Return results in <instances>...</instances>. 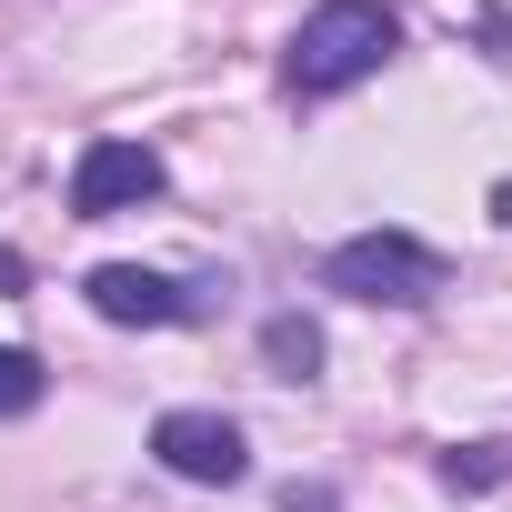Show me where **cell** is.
I'll use <instances>...</instances> for the list:
<instances>
[{
	"instance_id": "obj_1",
	"label": "cell",
	"mask_w": 512,
	"mask_h": 512,
	"mask_svg": "<svg viewBox=\"0 0 512 512\" xmlns=\"http://www.w3.org/2000/svg\"><path fill=\"white\" fill-rule=\"evenodd\" d=\"M402 51V21L382 11V0H322V11L292 31V91L302 101H332V91H352V81H372L382 61Z\"/></svg>"
},
{
	"instance_id": "obj_2",
	"label": "cell",
	"mask_w": 512,
	"mask_h": 512,
	"mask_svg": "<svg viewBox=\"0 0 512 512\" xmlns=\"http://www.w3.org/2000/svg\"><path fill=\"white\" fill-rule=\"evenodd\" d=\"M322 282L352 292V302H432L442 292V251L412 241V231H352V241H332Z\"/></svg>"
},
{
	"instance_id": "obj_3",
	"label": "cell",
	"mask_w": 512,
	"mask_h": 512,
	"mask_svg": "<svg viewBox=\"0 0 512 512\" xmlns=\"http://www.w3.org/2000/svg\"><path fill=\"white\" fill-rule=\"evenodd\" d=\"M151 191H161V151H151V141H91L81 171H71V211H81V221L141 211Z\"/></svg>"
},
{
	"instance_id": "obj_4",
	"label": "cell",
	"mask_w": 512,
	"mask_h": 512,
	"mask_svg": "<svg viewBox=\"0 0 512 512\" xmlns=\"http://www.w3.org/2000/svg\"><path fill=\"white\" fill-rule=\"evenodd\" d=\"M151 452H161V472H181V482H241V472H251L241 422H221V412H161V422H151Z\"/></svg>"
},
{
	"instance_id": "obj_5",
	"label": "cell",
	"mask_w": 512,
	"mask_h": 512,
	"mask_svg": "<svg viewBox=\"0 0 512 512\" xmlns=\"http://www.w3.org/2000/svg\"><path fill=\"white\" fill-rule=\"evenodd\" d=\"M81 292H91V312H101V322H121V332H161V322H191V292H181L171 272H141V262H101Z\"/></svg>"
},
{
	"instance_id": "obj_6",
	"label": "cell",
	"mask_w": 512,
	"mask_h": 512,
	"mask_svg": "<svg viewBox=\"0 0 512 512\" xmlns=\"http://www.w3.org/2000/svg\"><path fill=\"white\" fill-rule=\"evenodd\" d=\"M262 352H272V372H282V382H312V372H322V332H312L302 312L262 322Z\"/></svg>"
},
{
	"instance_id": "obj_7",
	"label": "cell",
	"mask_w": 512,
	"mask_h": 512,
	"mask_svg": "<svg viewBox=\"0 0 512 512\" xmlns=\"http://www.w3.org/2000/svg\"><path fill=\"white\" fill-rule=\"evenodd\" d=\"M41 392H51V372H41L31 352H11V342H0V422H21V412H41Z\"/></svg>"
},
{
	"instance_id": "obj_8",
	"label": "cell",
	"mask_w": 512,
	"mask_h": 512,
	"mask_svg": "<svg viewBox=\"0 0 512 512\" xmlns=\"http://www.w3.org/2000/svg\"><path fill=\"white\" fill-rule=\"evenodd\" d=\"M502 472H512V452H502V442H482V452H442V482H452V492H492Z\"/></svg>"
},
{
	"instance_id": "obj_9",
	"label": "cell",
	"mask_w": 512,
	"mask_h": 512,
	"mask_svg": "<svg viewBox=\"0 0 512 512\" xmlns=\"http://www.w3.org/2000/svg\"><path fill=\"white\" fill-rule=\"evenodd\" d=\"M0 292H31V262H21V251H0Z\"/></svg>"
}]
</instances>
